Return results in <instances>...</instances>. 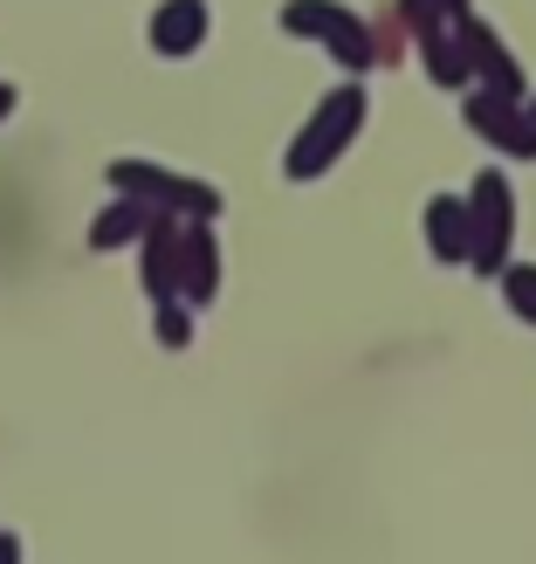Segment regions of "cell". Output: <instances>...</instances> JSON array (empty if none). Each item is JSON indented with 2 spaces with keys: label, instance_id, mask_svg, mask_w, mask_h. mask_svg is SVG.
<instances>
[{
  "label": "cell",
  "instance_id": "6da1fadb",
  "mask_svg": "<svg viewBox=\"0 0 536 564\" xmlns=\"http://www.w3.org/2000/svg\"><path fill=\"white\" fill-rule=\"evenodd\" d=\"M207 35V8L200 0H165L152 14V48L158 55H193V42Z\"/></svg>",
  "mask_w": 536,
  "mask_h": 564
},
{
  "label": "cell",
  "instance_id": "7a4b0ae2",
  "mask_svg": "<svg viewBox=\"0 0 536 564\" xmlns=\"http://www.w3.org/2000/svg\"><path fill=\"white\" fill-rule=\"evenodd\" d=\"M358 124V90H344V97H330V110H324V118H317V131H309V138H296V173H317V165H324V152L337 145V138H344Z\"/></svg>",
  "mask_w": 536,
  "mask_h": 564
},
{
  "label": "cell",
  "instance_id": "3957f363",
  "mask_svg": "<svg viewBox=\"0 0 536 564\" xmlns=\"http://www.w3.org/2000/svg\"><path fill=\"white\" fill-rule=\"evenodd\" d=\"M138 228H145V207H138V200H118V207H103V220L90 228V248H118V241H131Z\"/></svg>",
  "mask_w": 536,
  "mask_h": 564
},
{
  "label": "cell",
  "instance_id": "277c9868",
  "mask_svg": "<svg viewBox=\"0 0 536 564\" xmlns=\"http://www.w3.org/2000/svg\"><path fill=\"white\" fill-rule=\"evenodd\" d=\"M158 337H165V345H179V337H186V317H179V310H158Z\"/></svg>",
  "mask_w": 536,
  "mask_h": 564
},
{
  "label": "cell",
  "instance_id": "5b68a950",
  "mask_svg": "<svg viewBox=\"0 0 536 564\" xmlns=\"http://www.w3.org/2000/svg\"><path fill=\"white\" fill-rule=\"evenodd\" d=\"M8 110H14V90H8V83H0V118H8Z\"/></svg>",
  "mask_w": 536,
  "mask_h": 564
},
{
  "label": "cell",
  "instance_id": "8992f818",
  "mask_svg": "<svg viewBox=\"0 0 536 564\" xmlns=\"http://www.w3.org/2000/svg\"><path fill=\"white\" fill-rule=\"evenodd\" d=\"M447 8H461V0H447Z\"/></svg>",
  "mask_w": 536,
  "mask_h": 564
}]
</instances>
